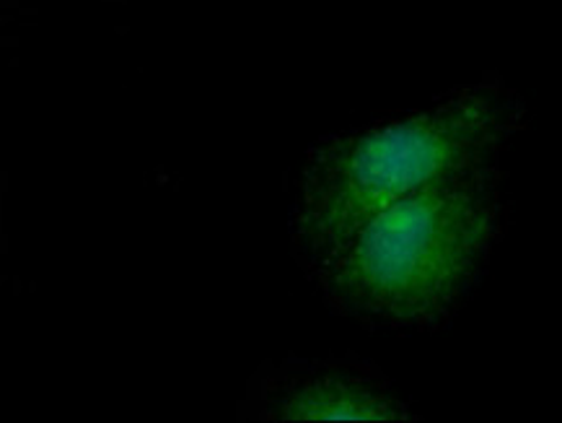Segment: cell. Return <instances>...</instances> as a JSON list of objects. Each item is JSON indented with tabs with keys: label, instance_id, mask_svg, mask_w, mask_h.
<instances>
[{
	"label": "cell",
	"instance_id": "6da1fadb",
	"mask_svg": "<svg viewBox=\"0 0 562 423\" xmlns=\"http://www.w3.org/2000/svg\"><path fill=\"white\" fill-rule=\"evenodd\" d=\"M503 213L495 167L467 171L371 213L312 270L348 318L392 330L434 327L485 270Z\"/></svg>",
	"mask_w": 562,
	"mask_h": 423
},
{
	"label": "cell",
	"instance_id": "7a4b0ae2",
	"mask_svg": "<svg viewBox=\"0 0 562 423\" xmlns=\"http://www.w3.org/2000/svg\"><path fill=\"white\" fill-rule=\"evenodd\" d=\"M518 127L516 104L480 89L327 141L301 179L293 216L301 260L314 268L352 229L396 200L495 167Z\"/></svg>",
	"mask_w": 562,
	"mask_h": 423
},
{
	"label": "cell",
	"instance_id": "3957f363",
	"mask_svg": "<svg viewBox=\"0 0 562 423\" xmlns=\"http://www.w3.org/2000/svg\"><path fill=\"white\" fill-rule=\"evenodd\" d=\"M272 413L283 421H384L405 419L392 392L345 371H319L283 387Z\"/></svg>",
	"mask_w": 562,
	"mask_h": 423
}]
</instances>
